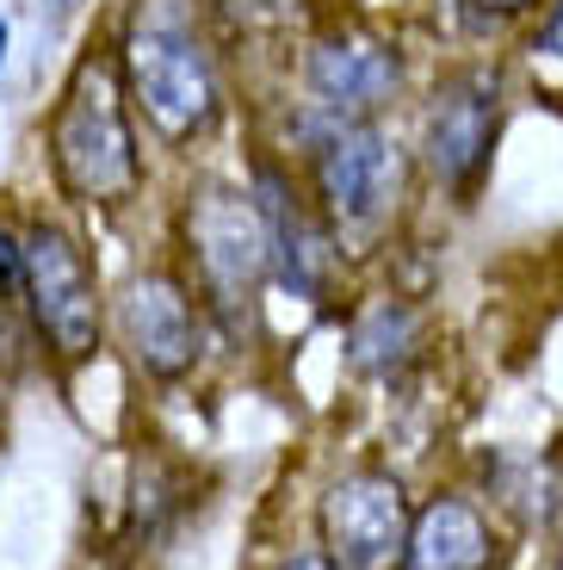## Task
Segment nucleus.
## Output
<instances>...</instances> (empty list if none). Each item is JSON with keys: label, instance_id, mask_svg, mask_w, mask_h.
Masks as SVG:
<instances>
[{"label": "nucleus", "instance_id": "nucleus-1", "mask_svg": "<svg viewBox=\"0 0 563 570\" xmlns=\"http://www.w3.org/2000/svg\"><path fill=\"white\" fill-rule=\"evenodd\" d=\"M112 57L142 130L161 149H192L224 125V62H217L211 31L198 26L192 0H130L125 26L112 38Z\"/></svg>", "mask_w": 563, "mask_h": 570}, {"label": "nucleus", "instance_id": "nucleus-2", "mask_svg": "<svg viewBox=\"0 0 563 570\" xmlns=\"http://www.w3.org/2000/svg\"><path fill=\"white\" fill-rule=\"evenodd\" d=\"M43 161H50L62 199L87 205V212H118L142 193L149 161H142L137 106H130L112 50H93L69 69L50 130H43Z\"/></svg>", "mask_w": 563, "mask_h": 570}, {"label": "nucleus", "instance_id": "nucleus-3", "mask_svg": "<svg viewBox=\"0 0 563 570\" xmlns=\"http://www.w3.org/2000/svg\"><path fill=\"white\" fill-rule=\"evenodd\" d=\"M521 100V75L502 50H471L452 57L427 81L415 106V168L446 205H477L495 174V149L507 137V118Z\"/></svg>", "mask_w": 563, "mask_h": 570}, {"label": "nucleus", "instance_id": "nucleus-4", "mask_svg": "<svg viewBox=\"0 0 563 570\" xmlns=\"http://www.w3.org/2000/svg\"><path fill=\"white\" fill-rule=\"evenodd\" d=\"M297 156H304V186L335 224L340 248H378L422 180L415 142L396 137L391 118H316L304 106Z\"/></svg>", "mask_w": 563, "mask_h": 570}, {"label": "nucleus", "instance_id": "nucleus-5", "mask_svg": "<svg viewBox=\"0 0 563 570\" xmlns=\"http://www.w3.org/2000/svg\"><path fill=\"white\" fill-rule=\"evenodd\" d=\"M180 248H186V279L198 304L211 311L217 335H248L260 323V298L273 285V248L267 224L254 205L248 180H198L180 199Z\"/></svg>", "mask_w": 563, "mask_h": 570}, {"label": "nucleus", "instance_id": "nucleus-6", "mask_svg": "<svg viewBox=\"0 0 563 570\" xmlns=\"http://www.w3.org/2000/svg\"><path fill=\"white\" fill-rule=\"evenodd\" d=\"M254 205H260V224H267V248H273V285L292 292L297 304H328L340 267H347V248H340L335 224L323 217V205L310 199L304 174L292 168V156L279 149H254L248 168Z\"/></svg>", "mask_w": 563, "mask_h": 570}, {"label": "nucleus", "instance_id": "nucleus-7", "mask_svg": "<svg viewBox=\"0 0 563 570\" xmlns=\"http://www.w3.org/2000/svg\"><path fill=\"white\" fill-rule=\"evenodd\" d=\"M26 323L57 366H87L106 342V298L93 261L62 224H26Z\"/></svg>", "mask_w": 563, "mask_h": 570}, {"label": "nucleus", "instance_id": "nucleus-8", "mask_svg": "<svg viewBox=\"0 0 563 570\" xmlns=\"http://www.w3.org/2000/svg\"><path fill=\"white\" fill-rule=\"evenodd\" d=\"M408 81V50L378 26H323L297 57V94L316 118H391Z\"/></svg>", "mask_w": 563, "mask_h": 570}, {"label": "nucleus", "instance_id": "nucleus-9", "mask_svg": "<svg viewBox=\"0 0 563 570\" xmlns=\"http://www.w3.org/2000/svg\"><path fill=\"white\" fill-rule=\"evenodd\" d=\"M112 316H118V335H125L137 372L156 379V385H180L186 372L205 360V342H211V311L198 304L192 279L174 267L130 273Z\"/></svg>", "mask_w": 563, "mask_h": 570}, {"label": "nucleus", "instance_id": "nucleus-10", "mask_svg": "<svg viewBox=\"0 0 563 570\" xmlns=\"http://www.w3.org/2000/svg\"><path fill=\"white\" fill-rule=\"evenodd\" d=\"M415 502L396 471H347L316 502V533L323 552L340 570H403Z\"/></svg>", "mask_w": 563, "mask_h": 570}, {"label": "nucleus", "instance_id": "nucleus-11", "mask_svg": "<svg viewBox=\"0 0 563 570\" xmlns=\"http://www.w3.org/2000/svg\"><path fill=\"white\" fill-rule=\"evenodd\" d=\"M490 564H495V528L471 497L439 490L415 509L403 570H490Z\"/></svg>", "mask_w": 563, "mask_h": 570}, {"label": "nucleus", "instance_id": "nucleus-12", "mask_svg": "<svg viewBox=\"0 0 563 570\" xmlns=\"http://www.w3.org/2000/svg\"><path fill=\"white\" fill-rule=\"evenodd\" d=\"M422 354H427V311L415 298H403V292H378V298H366L347 316V366L359 379L391 385Z\"/></svg>", "mask_w": 563, "mask_h": 570}, {"label": "nucleus", "instance_id": "nucleus-13", "mask_svg": "<svg viewBox=\"0 0 563 570\" xmlns=\"http://www.w3.org/2000/svg\"><path fill=\"white\" fill-rule=\"evenodd\" d=\"M514 75H521V94L563 106V0H551L545 13L514 38Z\"/></svg>", "mask_w": 563, "mask_h": 570}, {"label": "nucleus", "instance_id": "nucleus-14", "mask_svg": "<svg viewBox=\"0 0 563 570\" xmlns=\"http://www.w3.org/2000/svg\"><path fill=\"white\" fill-rule=\"evenodd\" d=\"M551 0H452V19L471 38V50H495L502 38H521Z\"/></svg>", "mask_w": 563, "mask_h": 570}, {"label": "nucleus", "instance_id": "nucleus-15", "mask_svg": "<svg viewBox=\"0 0 563 570\" xmlns=\"http://www.w3.org/2000/svg\"><path fill=\"white\" fill-rule=\"evenodd\" d=\"M211 13L236 38H273V31H292L304 19V0H211Z\"/></svg>", "mask_w": 563, "mask_h": 570}, {"label": "nucleus", "instance_id": "nucleus-16", "mask_svg": "<svg viewBox=\"0 0 563 570\" xmlns=\"http://www.w3.org/2000/svg\"><path fill=\"white\" fill-rule=\"evenodd\" d=\"M26 311V229L0 224V316Z\"/></svg>", "mask_w": 563, "mask_h": 570}, {"label": "nucleus", "instance_id": "nucleus-17", "mask_svg": "<svg viewBox=\"0 0 563 570\" xmlns=\"http://www.w3.org/2000/svg\"><path fill=\"white\" fill-rule=\"evenodd\" d=\"M279 570H340V564H335V558L323 552V546H310V552H292V558H285Z\"/></svg>", "mask_w": 563, "mask_h": 570}, {"label": "nucleus", "instance_id": "nucleus-18", "mask_svg": "<svg viewBox=\"0 0 563 570\" xmlns=\"http://www.w3.org/2000/svg\"><path fill=\"white\" fill-rule=\"evenodd\" d=\"M7 43H13V26L0 19V69H7Z\"/></svg>", "mask_w": 563, "mask_h": 570}, {"label": "nucleus", "instance_id": "nucleus-19", "mask_svg": "<svg viewBox=\"0 0 563 570\" xmlns=\"http://www.w3.org/2000/svg\"><path fill=\"white\" fill-rule=\"evenodd\" d=\"M0 434H7V379H0Z\"/></svg>", "mask_w": 563, "mask_h": 570}]
</instances>
